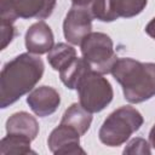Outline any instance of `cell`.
<instances>
[{"mask_svg":"<svg viewBox=\"0 0 155 155\" xmlns=\"http://www.w3.org/2000/svg\"><path fill=\"white\" fill-rule=\"evenodd\" d=\"M45 64L38 54L21 53L4 64L0 73V108L5 109L34 90Z\"/></svg>","mask_w":155,"mask_h":155,"instance_id":"1","label":"cell"},{"mask_svg":"<svg viewBox=\"0 0 155 155\" xmlns=\"http://www.w3.org/2000/svg\"><path fill=\"white\" fill-rule=\"evenodd\" d=\"M110 74L121 85L127 102L137 104L155 97V63L117 58Z\"/></svg>","mask_w":155,"mask_h":155,"instance_id":"2","label":"cell"},{"mask_svg":"<svg viewBox=\"0 0 155 155\" xmlns=\"http://www.w3.org/2000/svg\"><path fill=\"white\" fill-rule=\"evenodd\" d=\"M142 114L131 105H122L110 113L103 121L98 138L108 147H119L126 143L128 138L143 125Z\"/></svg>","mask_w":155,"mask_h":155,"instance_id":"3","label":"cell"},{"mask_svg":"<svg viewBox=\"0 0 155 155\" xmlns=\"http://www.w3.org/2000/svg\"><path fill=\"white\" fill-rule=\"evenodd\" d=\"M79 103L90 113H99L104 110L114 97L110 82L103 74L91 69L79 81L76 86Z\"/></svg>","mask_w":155,"mask_h":155,"instance_id":"4","label":"cell"},{"mask_svg":"<svg viewBox=\"0 0 155 155\" xmlns=\"http://www.w3.org/2000/svg\"><path fill=\"white\" fill-rule=\"evenodd\" d=\"M82 58L90 67L101 74H109L117 56L109 35L101 31H91L80 44Z\"/></svg>","mask_w":155,"mask_h":155,"instance_id":"5","label":"cell"},{"mask_svg":"<svg viewBox=\"0 0 155 155\" xmlns=\"http://www.w3.org/2000/svg\"><path fill=\"white\" fill-rule=\"evenodd\" d=\"M93 17L85 6L71 5L63 21V34L71 45H80L86 35L92 31Z\"/></svg>","mask_w":155,"mask_h":155,"instance_id":"6","label":"cell"},{"mask_svg":"<svg viewBox=\"0 0 155 155\" xmlns=\"http://www.w3.org/2000/svg\"><path fill=\"white\" fill-rule=\"evenodd\" d=\"M80 134L73 127L61 124L52 130L47 138V145L51 153L56 155H76L85 154L80 147Z\"/></svg>","mask_w":155,"mask_h":155,"instance_id":"7","label":"cell"},{"mask_svg":"<svg viewBox=\"0 0 155 155\" xmlns=\"http://www.w3.org/2000/svg\"><path fill=\"white\" fill-rule=\"evenodd\" d=\"M27 103L35 115L46 117L52 115L61 104V96L51 86H39L29 92Z\"/></svg>","mask_w":155,"mask_h":155,"instance_id":"8","label":"cell"},{"mask_svg":"<svg viewBox=\"0 0 155 155\" xmlns=\"http://www.w3.org/2000/svg\"><path fill=\"white\" fill-rule=\"evenodd\" d=\"M54 38L51 28L44 21H39L31 24L24 36V44L28 52L33 54H44L54 46Z\"/></svg>","mask_w":155,"mask_h":155,"instance_id":"9","label":"cell"},{"mask_svg":"<svg viewBox=\"0 0 155 155\" xmlns=\"http://www.w3.org/2000/svg\"><path fill=\"white\" fill-rule=\"evenodd\" d=\"M57 0H13V10L18 18L45 19L56 7Z\"/></svg>","mask_w":155,"mask_h":155,"instance_id":"10","label":"cell"},{"mask_svg":"<svg viewBox=\"0 0 155 155\" xmlns=\"http://www.w3.org/2000/svg\"><path fill=\"white\" fill-rule=\"evenodd\" d=\"M6 133L24 136L34 140L39 133V124L36 119L27 111L12 114L6 121Z\"/></svg>","mask_w":155,"mask_h":155,"instance_id":"11","label":"cell"},{"mask_svg":"<svg viewBox=\"0 0 155 155\" xmlns=\"http://www.w3.org/2000/svg\"><path fill=\"white\" fill-rule=\"evenodd\" d=\"M92 122V113L87 111L80 103H73L68 109H65L62 115L61 124L68 125L79 132L80 136H84Z\"/></svg>","mask_w":155,"mask_h":155,"instance_id":"12","label":"cell"},{"mask_svg":"<svg viewBox=\"0 0 155 155\" xmlns=\"http://www.w3.org/2000/svg\"><path fill=\"white\" fill-rule=\"evenodd\" d=\"M92 68L90 67V64L84 58L75 57L64 68H62L59 70V79L67 88L76 90V86H78L79 81Z\"/></svg>","mask_w":155,"mask_h":155,"instance_id":"13","label":"cell"},{"mask_svg":"<svg viewBox=\"0 0 155 155\" xmlns=\"http://www.w3.org/2000/svg\"><path fill=\"white\" fill-rule=\"evenodd\" d=\"M113 19L131 18L139 15L147 6L148 0H107Z\"/></svg>","mask_w":155,"mask_h":155,"instance_id":"14","label":"cell"},{"mask_svg":"<svg viewBox=\"0 0 155 155\" xmlns=\"http://www.w3.org/2000/svg\"><path fill=\"white\" fill-rule=\"evenodd\" d=\"M30 143L31 139L19 136V134H11L7 133L0 143V153L2 155H24V154H35L34 150L30 149Z\"/></svg>","mask_w":155,"mask_h":155,"instance_id":"15","label":"cell"},{"mask_svg":"<svg viewBox=\"0 0 155 155\" xmlns=\"http://www.w3.org/2000/svg\"><path fill=\"white\" fill-rule=\"evenodd\" d=\"M75 57H76V50L73 46L64 42H58L48 51L47 62L52 67V69L59 71Z\"/></svg>","mask_w":155,"mask_h":155,"instance_id":"16","label":"cell"},{"mask_svg":"<svg viewBox=\"0 0 155 155\" xmlns=\"http://www.w3.org/2000/svg\"><path fill=\"white\" fill-rule=\"evenodd\" d=\"M124 154H142V155H150L151 150H150V144L143 139V138H133L128 142V144L126 145V148L124 149Z\"/></svg>","mask_w":155,"mask_h":155,"instance_id":"17","label":"cell"},{"mask_svg":"<svg viewBox=\"0 0 155 155\" xmlns=\"http://www.w3.org/2000/svg\"><path fill=\"white\" fill-rule=\"evenodd\" d=\"M17 15L13 10V0H0V19L1 23H15Z\"/></svg>","mask_w":155,"mask_h":155,"instance_id":"18","label":"cell"},{"mask_svg":"<svg viewBox=\"0 0 155 155\" xmlns=\"http://www.w3.org/2000/svg\"><path fill=\"white\" fill-rule=\"evenodd\" d=\"M16 30L13 23H1V46L0 50L6 48V46L15 38Z\"/></svg>","mask_w":155,"mask_h":155,"instance_id":"19","label":"cell"},{"mask_svg":"<svg viewBox=\"0 0 155 155\" xmlns=\"http://www.w3.org/2000/svg\"><path fill=\"white\" fill-rule=\"evenodd\" d=\"M145 33H147L151 39L155 40V17L145 25Z\"/></svg>","mask_w":155,"mask_h":155,"instance_id":"20","label":"cell"},{"mask_svg":"<svg viewBox=\"0 0 155 155\" xmlns=\"http://www.w3.org/2000/svg\"><path fill=\"white\" fill-rule=\"evenodd\" d=\"M149 144L155 149V124L153 125L150 132H149Z\"/></svg>","mask_w":155,"mask_h":155,"instance_id":"21","label":"cell"},{"mask_svg":"<svg viewBox=\"0 0 155 155\" xmlns=\"http://www.w3.org/2000/svg\"><path fill=\"white\" fill-rule=\"evenodd\" d=\"M92 0H71V4L73 5H78V6H86Z\"/></svg>","mask_w":155,"mask_h":155,"instance_id":"22","label":"cell"}]
</instances>
